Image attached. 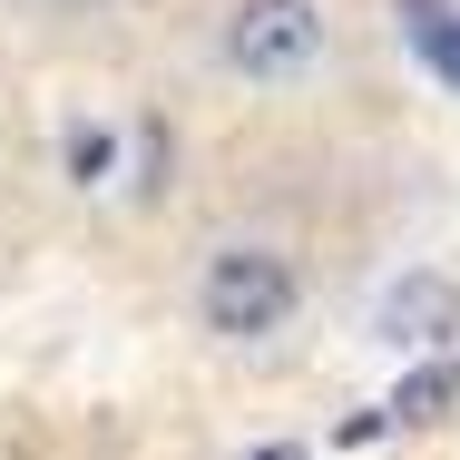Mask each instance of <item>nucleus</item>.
Instances as JSON below:
<instances>
[{"instance_id": "3", "label": "nucleus", "mask_w": 460, "mask_h": 460, "mask_svg": "<svg viewBox=\"0 0 460 460\" xmlns=\"http://www.w3.org/2000/svg\"><path fill=\"white\" fill-rule=\"evenodd\" d=\"M372 333L402 343V353H441V343H460V284L431 275V265L392 275V284H382V304H372Z\"/></svg>"}, {"instance_id": "4", "label": "nucleus", "mask_w": 460, "mask_h": 460, "mask_svg": "<svg viewBox=\"0 0 460 460\" xmlns=\"http://www.w3.org/2000/svg\"><path fill=\"white\" fill-rule=\"evenodd\" d=\"M392 10H402V40L421 49V69L460 98V10H441V0H392Z\"/></svg>"}, {"instance_id": "2", "label": "nucleus", "mask_w": 460, "mask_h": 460, "mask_svg": "<svg viewBox=\"0 0 460 460\" xmlns=\"http://www.w3.org/2000/svg\"><path fill=\"white\" fill-rule=\"evenodd\" d=\"M216 49H226L235 79L284 89V79H304V69L323 59V10H314V0H235Z\"/></svg>"}, {"instance_id": "5", "label": "nucleus", "mask_w": 460, "mask_h": 460, "mask_svg": "<svg viewBox=\"0 0 460 460\" xmlns=\"http://www.w3.org/2000/svg\"><path fill=\"white\" fill-rule=\"evenodd\" d=\"M451 402H460V363H421V372H402V392H392L382 411H392V431H402V421H441Z\"/></svg>"}, {"instance_id": "1", "label": "nucleus", "mask_w": 460, "mask_h": 460, "mask_svg": "<svg viewBox=\"0 0 460 460\" xmlns=\"http://www.w3.org/2000/svg\"><path fill=\"white\" fill-rule=\"evenodd\" d=\"M294 304H304V275L284 265L275 245H216L206 275H196V314H206V333H226V343L284 333Z\"/></svg>"}, {"instance_id": "6", "label": "nucleus", "mask_w": 460, "mask_h": 460, "mask_svg": "<svg viewBox=\"0 0 460 460\" xmlns=\"http://www.w3.org/2000/svg\"><path fill=\"white\" fill-rule=\"evenodd\" d=\"M108 157H118L108 128H79V137H69V177H79V186H108Z\"/></svg>"}, {"instance_id": "8", "label": "nucleus", "mask_w": 460, "mask_h": 460, "mask_svg": "<svg viewBox=\"0 0 460 460\" xmlns=\"http://www.w3.org/2000/svg\"><path fill=\"white\" fill-rule=\"evenodd\" d=\"M235 460H294V441H265V451H235Z\"/></svg>"}, {"instance_id": "7", "label": "nucleus", "mask_w": 460, "mask_h": 460, "mask_svg": "<svg viewBox=\"0 0 460 460\" xmlns=\"http://www.w3.org/2000/svg\"><path fill=\"white\" fill-rule=\"evenodd\" d=\"M382 431H392V411H353V421H343L333 441H343V451H363V441H382Z\"/></svg>"}]
</instances>
